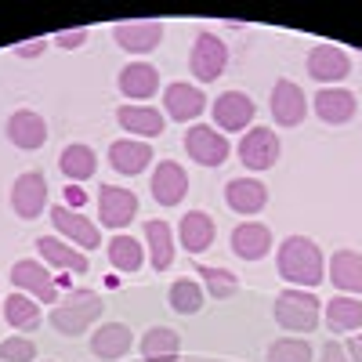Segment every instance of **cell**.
<instances>
[{
  "label": "cell",
  "mask_w": 362,
  "mask_h": 362,
  "mask_svg": "<svg viewBox=\"0 0 362 362\" xmlns=\"http://www.w3.org/2000/svg\"><path fill=\"white\" fill-rule=\"evenodd\" d=\"M326 322L329 329H337V334H355V329L362 326V305H358V297H334V300H326Z\"/></svg>",
  "instance_id": "31"
},
{
  "label": "cell",
  "mask_w": 362,
  "mask_h": 362,
  "mask_svg": "<svg viewBox=\"0 0 362 362\" xmlns=\"http://www.w3.org/2000/svg\"><path fill=\"white\" fill-rule=\"evenodd\" d=\"M214 235H218V225H214L210 214H203V210H189V214L181 218V225H177V239H181V247H185L189 254L210 250Z\"/></svg>",
  "instance_id": "18"
},
{
  "label": "cell",
  "mask_w": 362,
  "mask_h": 362,
  "mask_svg": "<svg viewBox=\"0 0 362 362\" xmlns=\"http://www.w3.org/2000/svg\"><path fill=\"white\" fill-rule=\"evenodd\" d=\"M109 261L119 272H138L145 264V250L134 235H112L109 239Z\"/></svg>",
  "instance_id": "32"
},
{
  "label": "cell",
  "mask_w": 362,
  "mask_h": 362,
  "mask_svg": "<svg viewBox=\"0 0 362 362\" xmlns=\"http://www.w3.org/2000/svg\"><path fill=\"white\" fill-rule=\"evenodd\" d=\"M312 105L322 124H348L355 116V95L348 87H322Z\"/></svg>",
  "instance_id": "21"
},
{
  "label": "cell",
  "mask_w": 362,
  "mask_h": 362,
  "mask_svg": "<svg viewBox=\"0 0 362 362\" xmlns=\"http://www.w3.org/2000/svg\"><path fill=\"white\" fill-rule=\"evenodd\" d=\"M0 358L4 362H33L37 344L25 341V337H8V341H0Z\"/></svg>",
  "instance_id": "37"
},
{
  "label": "cell",
  "mask_w": 362,
  "mask_h": 362,
  "mask_svg": "<svg viewBox=\"0 0 362 362\" xmlns=\"http://www.w3.org/2000/svg\"><path fill=\"white\" fill-rule=\"evenodd\" d=\"M58 167H62V174L69 181H87L90 174L98 170V156H95V148L76 141V145H66L62 148V156H58Z\"/></svg>",
  "instance_id": "30"
},
{
  "label": "cell",
  "mask_w": 362,
  "mask_h": 362,
  "mask_svg": "<svg viewBox=\"0 0 362 362\" xmlns=\"http://www.w3.org/2000/svg\"><path fill=\"white\" fill-rule=\"evenodd\" d=\"M109 163H112V170H119V174H141L148 163H153V145H148V141L119 138V141H112V148H109Z\"/></svg>",
  "instance_id": "24"
},
{
  "label": "cell",
  "mask_w": 362,
  "mask_h": 362,
  "mask_svg": "<svg viewBox=\"0 0 362 362\" xmlns=\"http://www.w3.org/2000/svg\"><path fill=\"white\" fill-rule=\"evenodd\" d=\"M185 153L199 163V167H221L232 153V145L221 131H214L210 124H192L185 134Z\"/></svg>",
  "instance_id": "5"
},
{
  "label": "cell",
  "mask_w": 362,
  "mask_h": 362,
  "mask_svg": "<svg viewBox=\"0 0 362 362\" xmlns=\"http://www.w3.org/2000/svg\"><path fill=\"white\" fill-rule=\"evenodd\" d=\"M11 283L18 286V293L33 297L37 305H54L58 300V279L37 261H18L11 268Z\"/></svg>",
  "instance_id": "7"
},
{
  "label": "cell",
  "mask_w": 362,
  "mask_h": 362,
  "mask_svg": "<svg viewBox=\"0 0 362 362\" xmlns=\"http://www.w3.org/2000/svg\"><path fill=\"white\" fill-rule=\"evenodd\" d=\"M268 362H312V344L297 337H279L268 344Z\"/></svg>",
  "instance_id": "35"
},
{
  "label": "cell",
  "mask_w": 362,
  "mask_h": 362,
  "mask_svg": "<svg viewBox=\"0 0 362 362\" xmlns=\"http://www.w3.org/2000/svg\"><path fill=\"white\" fill-rule=\"evenodd\" d=\"M11 206H15V214L25 218V221H33L44 214V206H47V177L40 170H25L15 177V185H11Z\"/></svg>",
  "instance_id": "6"
},
{
  "label": "cell",
  "mask_w": 362,
  "mask_h": 362,
  "mask_svg": "<svg viewBox=\"0 0 362 362\" xmlns=\"http://www.w3.org/2000/svg\"><path fill=\"white\" fill-rule=\"evenodd\" d=\"M167 300H170V308L177 315H196L203 308V286L196 279H174Z\"/></svg>",
  "instance_id": "33"
},
{
  "label": "cell",
  "mask_w": 362,
  "mask_h": 362,
  "mask_svg": "<svg viewBox=\"0 0 362 362\" xmlns=\"http://www.w3.org/2000/svg\"><path fill=\"white\" fill-rule=\"evenodd\" d=\"M319 297L312 290H283L276 297V322L283 329H290V334H312V329L319 326Z\"/></svg>",
  "instance_id": "3"
},
{
  "label": "cell",
  "mask_w": 362,
  "mask_h": 362,
  "mask_svg": "<svg viewBox=\"0 0 362 362\" xmlns=\"http://www.w3.org/2000/svg\"><path fill=\"white\" fill-rule=\"evenodd\" d=\"M37 254H40L47 264L62 268V272H76V276L90 268L87 254H80L73 243H66V239H58V235H40V239H37Z\"/></svg>",
  "instance_id": "20"
},
{
  "label": "cell",
  "mask_w": 362,
  "mask_h": 362,
  "mask_svg": "<svg viewBox=\"0 0 362 362\" xmlns=\"http://www.w3.org/2000/svg\"><path fill=\"white\" fill-rule=\"evenodd\" d=\"M319 362H351V358H348V351H344L337 341H326V348H322Z\"/></svg>",
  "instance_id": "38"
},
{
  "label": "cell",
  "mask_w": 362,
  "mask_h": 362,
  "mask_svg": "<svg viewBox=\"0 0 362 362\" xmlns=\"http://www.w3.org/2000/svg\"><path fill=\"white\" fill-rule=\"evenodd\" d=\"M344 351H348V358H351V362H362V334H355V337L348 341V348H344Z\"/></svg>",
  "instance_id": "42"
},
{
  "label": "cell",
  "mask_w": 362,
  "mask_h": 362,
  "mask_svg": "<svg viewBox=\"0 0 362 362\" xmlns=\"http://www.w3.org/2000/svg\"><path fill=\"white\" fill-rule=\"evenodd\" d=\"M210 112H214V124L221 131H243V127H250L257 109H254V98L243 95V90H225V95L214 98Z\"/></svg>",
  "instance_id": "13"
},
{
  "label": "cell",
  "mask_w": 362,
  "mask_h": 362,
  "mask_svg": "<svg viewBox=\"0 0 362 362\" xmlns=\"http://www.w3.org/2000/svg\"><path fill=\"white\" fill-rule=\"evenodd\" d=\"M225 203L235 210V214H257L268 203V189L257 177H235L225 185Z\"/></svg>",
  "instance_id": "22"
},
{
  "label": "cell",
  "mask_w": 362,
  "mask_h": 362,
  "mask_svg": "<svg viewBox=\"0 0 362 362\" xmlns=\"http://www.w3.org/2000/svg\"><path fill=\"white\" fill-rule=\"evenodd\" d=\"M102 315V297L90 290H69L66 300H58V308L51 312V326L66 337H76Z\"/></svg>",
  "instance_id": "2"
},
{
  "label": "cell",
  "mask_w": 362,
  "mask_h": 362,
  "mask_svg": "<svg viewBox=\"0 0 362 362\" xmlns=\"http://www.w3.org/2000/svg\"><path fill=\"white\" fill-rule=\"evenodd\" d=\"M116 119H119V127L138 134V138H156L163 131V124H167L163 112L153 109V105H124L116 112Z\"/></svg>",
  "instance_id": "27"
},
{
  "label": "cell",
  "mask_w": 362,
  "mask_h": 362,
  "mask_svg": "<svg viewBox=\"0 0 362 362\" xmlns=\"http://www.w3.org/2000/svg\"><path fill=\"white\" fill-rule=\"evenodd\" d=\"M163 109L170 119H177V124H189V119H196L203 109H206V95L196 87V83H170L163 90Z\"/></svg>",
  "instance_id": "15"
},
{
  "label": "cell",
  "mask_w": 362,
  "mask_h": 362,
  "mask_svg": "<svg viewBox=\"0 0 362 362\" xmlns=\"http://www.w3.org/2000/svg\"><path fill=\"white\" fill-rule=\"evenodd\" d=\"M119 90H124L127 98H134V102L153 98L156 90H160V73H156V66H148V62H131L124 73H119Z\"/></svg>",
  "instance_id": "26"
},
{
  "label": "cell",
  "mask_w": 362,
  "mask_h": 362,
  "mask_svg": "<svg viewBox=\"0 0 362 362\" xmlns=\"http://www.w3.org/2000/svg\"><path fill=\"white\" fill-rule=\"evenodd\" d=\"M141 355H145V362H177L181 337L174 334V329H167V326H153L141 337Z\"/></svg>",
  "instance_id": "29"
},
{
  "label": "cell",
  "mask_w": 362,
  "mask_h": 362,
  "mask_svg": "<svg viewBox=\"0 0 362 362\" xmlns=\"http://www.w3.org/2000/svg\"><path fill=\"white\" fill-rule=\"evenodd\" d=\"M8 138H11V145H18V148H44V141H47L44 116L33 112V109L11 112V119H8Z\"/></svg>",
  "instance_id": "19"
},
{
  "label": "cell",
  "mask_w": 362,
  "mask_h": 362,
  "mask_svg": "<svg viewBox=\"0 0 362 362\" xmlns=\"http://www.w3.org/2000/svg\"><path fill=\"white\" fill-rule=\"evenodd\" d=\"M276 268L286 283L315 286L326 276V257L308 235H286L279 243V254H276Z\"/></svg>",
  "instance_id": "1"
},
{
  "label": "cell",
  "mask_w": 362,
  "mask_h": 362,
  "mask_svg": "<svg viewBox=\"0 0 362 362\" xmlns=\"http://www.w3.org/2000/svg\"><path fill=\"white\" fill-rule=\"evenodd\" d=\"M145 247H148L153 268L167 272L174 264V228H170V221H148L145 225Z\"/></svg>",
  "instance_id": "28"
},
{
  "label": "cell",
  "mask_w": 362,
  "mask_h": 362,
  "mask_svg": "<svg viewBox=\"0 0 362 362\" xmlns=\"http://www.w3.org/2000/svg\"><path fill=\"white\" fill-rule=\"evenodd\" d=\"M138 214V196L119 185H102L98 189V221L109 228H127Z\"/></svg>",
  "instance_id": "10"
},
{
  "label": "cell",
  "mask_w": 362,
  "mask_h": 362,
  "mask_svg": "<svg viewBox=\"0 0 362 362\" xmlns=\"http://www.w3.org/2000/svg\"><path fill=\"white\" fill-rule=\"evenodd\" d=\"M44 47H47V40H25V44L15 47V54L18 58H37V54H44Z\"/></svg>",
  "instance_id": "39"
},
{
  "label": "cell",
  "mask_w": 362,
  "mask_h": 362,
  "mask_svg": "<svg viewBox=\"0 0 362 362\" xmlns=\"http://www.w3.org/2000/svg\"><path fill=\"white\" fill-rule=\"evenodd\" d=\"M112 37H116V44L124 51L145 54V51H153L163 40V22H119L112 29Z\"/></svg>",
  "instance_id": "17"
},
{
  "label": "cell",
  "mask_w": 362,
  "mask_h": 362,
  "mask_svg": "<svg viewBox=\"0 0 362 362\" xmlns=\"http://www.w3.org/2000/svg\"><path fill=\"white\" fill-rule=\"evenodd\" d=\"M199 279L206 283V290H210V297H232L235 290H239V279L232 276L228 268H210V264H199Z\"/></svg>",
  "instance_id": "36"
},
{
  "label": "cell",
  "mask_w": 362,
  "mask_h": 362,
  "mask_svg": "<svg viewBox=\"0 0 362 362\" xmlns=\"http://www.w3.org/2000/svg\"><path fill=\"white\" fill-rule=\"evenodd\" d=\"M148 189H153V199L160 206H177L189 192V174L181 163L174 160H160L156 170H153V181H148Z\"/></svg>",
  "instance_id": "12"
},
{
  "label": "cell",
  "mask_w": 362,
  "mask_h": 362,
  "mask_svg": "<svg viewBox=\"0 0 362 362\" xmlns=\"http://www.w3.org/2000/svg\"><path fill=\"white\" fill-rule=\"evenodd\" d=\"M239 160H243V167H250V170L276 167V160H279V138H276V131L250 127L243 138H239Z\"/></svg>",
  "instance_id": "9"
},
{
  "label": "cell",
  "mask_w": 362,
  "mask_h": 362,
  "mask_svg": "<svg viewBox=\"0 0 362 362\" xmlns=\"http://www.w3.org/2000/svg\"><path fill=\"white\" fill-rule=\"evenodd\" d=\"M329 283H334L341 293L358 297L362 293V254L337 250L334 257H329Z\"/></svg>",
  "instance_id": "25"
},
{
  "label": "cell",
  "mask_w": 362,
  "mask_h": 362,
  "mask_svg": "<svg viewBox=\"0 0 362 362\" xmlns=\"http://www.w3.org/2000/svg\"><path fill=\"white\" fill-rule=\"evenodd\" d=\"M54 40L62 44V47H80L87 40V29H69V33H58Z\"/></svg>",
  "instance_id": "40"
},
{
  "label": "cell",
  "mask_w": 362,
  "mask_h": 362,
  "mask_svg": "<svg viewBox=\"0 0 362 362\" xmlns=\"http://www.w3.org/2000/svg\"><path fill=\"white\" fill-rule=\"evenodd\" d=\"M225 66H228V47H225V40L214 37V33H199V37L192 40V51H189V69H192V76L203 80V83H210V80H218V76L225 73Z\"/></svg>",
  "instance_id": "4"
},
{
  "label": "cell",
  "mask_w": 362,
  "mask_h": 362,
  "mask_svg": "<svg viewBox=\"0 0 362 362\" xmlns=\"http://www.w3.org/2000/svg\"><path fill=\"white\" fill-rule=\"evenodd\" d=\"M305 116H308L305 90L293 80H276V87H272V119L279 127H297V124H305Z\"/></svg>",
  "instance_id": "11"
},
{
  "label": "cell",
  "mask_w": 362,
  "mask_h": 362,
  "mask_svg": "<svg viewBox=\"0 0 362 362\" xmlns=\"http://www.w3.org/2000/svg\"><path fill=\"white\" fill-rule=\"evenodd\" d=\"M351 73V58L337 44H319L308 51V76L319 83H337Z\"/></svg>",
  "instance_id": "14"
},
{
  "label": "cell",
  "mask_w": 362,
  "mask_h": 362,
  "mask_svg": "<svg viewBox=\"0 0 362 362\" xmlns=\"http://www.w3.org/2000/svg\"><path fill=\"white\" fill-rule=\"evenodd\" d=\"M272 250V228L261 221H243L232 228V254L243 261H261Z\"/></svg>",
  "instance_id": "16"
},
{
  "label": "cell",
  "mask_w": 362,
  "mask_h": 362,
  "mask_svg": "<svg viewBox=\"0 0 362 362\" xmlns=\"http://www.w3.org/2000/svg\"><path fill=\"white\" fill-rule=\"evenodd\" d=\"M51 225L66 235V243H76L80 250H98L102 247V232L95 221H87L83 214L69 210L66 203L62 206H51Z\"/></svg>",
  "instance_id": "8"
},
{
  "label": "cell",
  "mask_w": 362,
  "mask_h": 362,
  "mask_svg": "<svg viewBox=\"0 0 362 362\" xmlns=\"http://www.w3.org/2000/svg\"><path fill=\"white\" fill-rule=\"evenodd\" d=\"M4 319L15 329H37L40 326V312H37V300L25 297V293H11L4 300Z\"/></svg>",
  "instance_id": "34"
},
{
  "label": "cell",
  "mask_w": 362,
  "mask_h": 362,
  "mask_svg": "<svg viewBox=\"0 0 362 362\" xmlns=\"http://www.w3.org/2000/svg\"><path fill=\"white\" fill-rule=\"evenodd\" d=\"M131 348H134V337H131V329L124 322H105V326L95 329V337H90V351H95L98 358H105V362L124 358Z\"/></svg>",
  "instance_id": "23"
},
{
  "label": "cell",
  "mask_w": 362,
  "mask_h": 362,
  "mask_svg": "<svg viewBox=\"0 0 362 362\" xmlns=\"http://www.w3.org/2000/svg\"><path fill=\"white\" fill-rule=\"evenodd\" d=\"M87 199H90V196H87V192H83L80 185H69V189H66V206H69V210H76V206H83Z\"/></svg>",
  "instance_id": "41"
}]
</instances>
